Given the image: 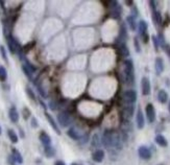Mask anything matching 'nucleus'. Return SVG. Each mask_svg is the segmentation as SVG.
Masks as SVG:
<instances>
[{
  "instance_id": "f257e3e1",
  "label": "nucleus",
  "mask_w": 170,
  "mask_h": 165,
  "mask_svg": "<svg viewBox=\"0 0 170 165\" xmlns=\"http://www.w3.org/2000/svg\"><path fill=\"white\" fill-rule=\"evenodd\" d=\"M124 80L128 86H133L135 84V69L132 60L124 61Z\"/></svg>"
},
{
  "instance_id": "f03ea898",
  "label": "nucleus",
  "mask_w": 170,
  "mask_h": 165,
  "mask_svg": "<svg viewBox=\"0 0 170 165\" xmlns=\"http://www.w3.org/2000/svg\"><path fill=\"white\" fill-rule=\"evenodd\" d=\"M109 8H110V15L112 18L114 19H119L122 13V8L121 5L117 1H110L109 2Z\"/></svg>"
},
{
  "instance_id": "7ed1b4c3",
  "label": "nucleus",
  "mask_w": 170,
  "mask_h": 165,
  "mask_svg": "<svg viewBox=\"0 0 170 165\" xmlns=\"http://www.w3.org/2000/svg\"><path fill=\"white\" fill-rule=\"evenodd\" d=\"M58 121L61 127H67L71 124L72 119H71V116L68 112H61V113L58 115Z\"/></svg>"
},
{
  "instance_id": "20e7f679",
  "label": "nucleus",
  "mask_w": 170,
  "mask_h": 165,
  "mask_svg": "<svg viewBox=\"0 0 170 165\" xmlns=\"http://www.w3.org/2000/svg\"><path fill=\"white\" fill-rule=\"evenodd\" d=\"M113 137H114V132L111 131V130H106L103 135H102L101 143L106 147L110 148V147H112L113 144Z\"/></svg>"
},
{
  "instance_id": "39448f33",
  "label": "nucleus",
  "mask_w": 170,
  "mask_h": 165,
  "mask_svg": "<svg viewBox=\"0 0 170 165\" xmlns=\"http://www.w3.org/2000/svg\"><path fill=\"white\" fill-rule=\"evenodd\" d=\"M123 100L127 105H134L137 100V92L133 89L126 90L123 93Z\"/></svg>"
},
{
  "instance_id": "423d86ee",
  "label": "nucleus",
  "mask_w": 170,
  "mask_h": 165,
  "mask_svg": "<svg viewBox=\"0 0 170 165\" xmlns=\"http://www.w3.org/2000/svg\"><path fill=\"white\" fill-rule=\"evenodd\" d=\"M145 113H146V117H147V120L152 124V122L156 120V110H154V107L152 103H148L145 108Z\"/></svg>"
},
{
  "instance_id": "0eeeda50",
  "label": "nucleus",
  "mask_w": 170,
  "mask_h": 165,
  "mask_svg": "<svg viewBox=\"0 0 170 165\" xmlns=\"http://www.w3.org/2000/svg\"><path fill=\"white\" fill-rule=\"evenodd\" d=\"M138 154H139V157L143 160H149L151 158V151L150 149L148 148L147 146L145 145H142L138 148Z\"/></svg>"
},
{
  "instance_id": "6e6552de",
  "label": "nucleus",
  "mask_w": 170,
  "mask_h": 165,
  "mask_svg": "<svg viewBox=\"0 0 170 165\" xmlns=\"http://www.w3.org/2000/svg\"><path fill=\"white\" fill-rule=\"evenodd\" d=\"M141 88H142V94L144 96H147L150 94V90H151V87H150V82L148 80V78H143L142 81H141Z\"/></svg>"
},
{
  "instance_id": "1a4fd4ad",
  "label": "nucleus",
  "mask_w": 170,
  "mask_h": 165,
  "mask_svg": "<svg viewBox=\"0 0 170 165\" xmlns=\"http://www.w3.org/2000/svg\"><path fill=\"white\" fill-rule=\"evenodd\" d=\"M134 111H135V105H126L125 107L122 110V113H123V117L126 120L130 119L134 115Z\"/></svg>"
},
{
  "instance_id": "9d476101",
  "label": "nucleus",
  "mask_w": 170,
  "mask_h": 165,
  "mask_svg": "<svg viewBox=\"0 0 170 165\" xmlns=\"http://www.w3.org/2000/svg\"><path fill=\"white\" fill-rule=\"evenodd\" d=\"M136 121H137V127L138 129H143L145 125V119H144V115H143L142 111L140 109L138 110L137 112V118H136Z\"/></svg>"
},
{
  "instance_id": "9b49d317",
  "label": "nucleus",
  "mask_w": 170,
  "mask_h": 165,
  "mask_svg": "<svg viewBox=\"0 0 170 165\" xmlns=\"http://www.w3.org/2000/svg\"><path fill=\"white\" fill-rule=\"evenodd\" d=\"M92 159L94 160L95 162H97V163L102 162L104 159V151H102V149H96V151L93 153Z\"/></svg>"
},
{
  "instance_id": "f8f14e48",
  "label": "nucleus",
  "mask_w": 170,
  "mask_h": 165,
  "mask_svg": "<svg viewBox=\"0 0 170 165\" xmlns=\"http://www.w3.org/2000/svg\"><path fill=\"white\" fill-rule=\"evenodd\" d=\"M154 68H156V71L158 74H161L163 71H164V61H163L162 58H157L156 62H154Z\"/></svg>"
},
{
  "instance_id": "ddd939ff",
  "label": "nucleus",
  "mask_w": 170,
  "mask_h": 165,
  "mask_svg": "<svg viewBox=\"0 0 170 165\" xmlns=\"http://www.w3.org/2000/svg\"><path fill=\"white\" fill-rule=\"evenodd\" d=\"M45 116H46L47 120H48L49 124L51 125V127L54 130V131L56 132V134H58V135H61V131H60V129H58V124H56V122L54 121V119H53V118H52V116L50 115L49 113H47V112H45Z\"/></svg>"
},
{
  "instance_id": "4468645a",
  "label": "nucleus",
  "mask_w": 170,
  "mask_h": 165,
  "mask_svg": "<svg viewBox=\"0 0 170 165\" xmlns=\"http://www.w3.org/2000/svg\"><path fill=\"white\" fill-rule=\"evenodd\" d=\"M8 117H10V121L14 122V124H16V122L19 121V113L15 107L10 108V112H8Z\"/></svg>"
},
{
  "instance_id": "2eb2a0df",
  "label": "nucleus",
  "mask_w": 170,
  "mask_h": 165,
  "mask_svg": "<svg viewBox=\"0 0 170 165\" xmlns=\"http://www.w3.org/2000/svg\"><path fill=\"white\" fill-rule=\"evenodd\" d=\"M127 39V30L124 24H122L120 27V32H119V36H118V41L119 43H124V41H126Z\"/></svg>"
},
{
  "instance_id": "dca6fc26",
  "label": "nucleus",
  "mask_w": 170,
  "mask_h": 165,
  "mask_svg": "<svg viewBox=\"0 0 170 165\" xmlns=\"http://www.w3.org/2000/svg\"><path fill=\"white\" fill-rule=\"evenodd\" d=\"M118 51L122 57H128L130 56V50L125 43H118Z\"/></svg>"
},
{
  "instance_id": "f3484780",
  "label": "nucleus",
  "mask_w": 170,
  "mask_h": 165,
  "mask_svg": "<svg viewBox=\"0 0 170 165\" xmlns=\"http://www.w3.org/2000/svg\"><path fill=\"white\" fill-rule=\"evenodd\" d=\"M39 138H40V141L42 142L44 146H47V145L51 144V139H50L48 134L45 133V132H42V133L40 134V137Z\"/></svg>"
},
{
  "instance_id": "a211bd4d",
  "label": "nucleus",
  "mask_w": 170,
  "mask_h": 165,
  "mask_svg": "<svg viewBox=\"0 0 170 165\" xmlns=\"http://www.w3.org/2000/svg\"><path fill=\"white\" fill-rule=\"evenodd\" d=\"M147 28H148V25H147V23H146V21H144V20L139 21L138 29H139V34H140V36H143V35L147 34Z\"/></svg>"
},
{
  "instance_id": "6ab92c4d",
  "label": "nucleus",
  "mask_w": 170,
  "mask_h": 165,
  "mask_svg": "<svg viewBox=\"0 0 170 165\" xmlns=\"http://www.w3.org/2000/svg\"><path fill=\"white\" fill-rule=\"evenodd\" d=\"M154 141H156L157 144L160 145V146H162V147H166L167 145H168V142H167L166 138H165L163 135H157L156 138H154Z\"/></svg>"
},
{
  "instance_id": "aec40b11",
  "label": "nucleus",
  "mask_w": 170,
  "mask_h": 165,
  "mask_svg": "<svg viewBox=\"0 0 170 165\" xmlns=\"http://www.w3.org/2000/svg\"><path fill=\"white\" fill-rule=\"evenodd\" d=\"M158 100L161 103H166L168 100V94L165 90H160L158 93Z\"/></svg>"
},
{
  "instance_id": "412c9836",
  "label": "nucleus",
  "mask_w": 170,
  "mask_h": 165,
  "mask_svg": "<svg viewBox=\"0 0 170 165\" xmlns=\"http://www.w3.org/2000/svg\"><path fill=\"white\" fill-rule=\"evenodd\" d=\"M126 22H127V25H128V27L130 28V30L135 32L138 25H137V22H136V20H135L134 17H133L132 15H130V16H128L127 18H126Z\"/></svg>"
},
{
  "instance_id": "4be33fe9",
  "label": "nucleus",
  "mask_w": 170,
  "mask_h": 165,
  "mask_svg": "<svg viewBox=\"0 0 170 165\" xmlns=\"http://www.w3.org/2000/svg\"><path fill=\"white\" fill-rule=\"evenodd\" d=\"M67 134H68L69 137H70L71 139H73V140H79L80 139V135L78 134V132L76 131L74 127L69 129V131L67 132Z\"/></svg>"
},
{
  "instance_id": "5701e85b",
  "label": "nucleus",
  "mask_w": 170,
  "mask_h": 165,
  "mask_svg": "<svg viewBox=\"0 0 170 165\" xmlns=\"http://www.w3.org/2000/svg\"><path fill=\"white\" fill-rule=\"evenodd\" d=\"M44 153L47 158H52L55 154V151L51 145H47V146H44Z\"/></svg>"
},
{
  "instance_id": "b1692460",
  "label": "nucleus",
  "mask_w": 170,
  "mask_h": 165,
  "mask_svg": "<svg viewBox=\"0 0 170 165\" xmlns=\"http://www.w3.org/2000/svg\"><path fill=\"white\" fill-rule=\"evenodd\" d=\"M13 157H14L15 161H16L17 163H19V164H22V163H23V158H22V156H21V154L19 153V151H17L16 148L13 149Z\"/></svg>"
},
{
  "instance_id": "393cba45",
  "label": "nucleus",
  "mask_w": 170,
  "mask_h": 165,
  "mask_svg": "<svg viewBox=\"0 0 170 165\" xmlns=\"http://www.w3.org/2000/svg\"><path fill=\"white\" fill-rule=\"evenodd\" d=\"M7 135H8V138H10V140L13 142V143H17V142H18V136H17V134L15 133L14 130H8V131H7Z\"/></svg>"
},
{
  "instance_id": "a878e982",
  "label": "nucleus",
  "mask_w": 170,
  "mask_h": 165,
  "mask_svg": "<svg viewBox=\"0 0 170 165\" xmlns=\"http://www.w3.org/2000/svg\"><path fill=\"white\" fill-rule=\"evenodd\" d=\"M154 24H157V25H161L162 24V15H161L160 12H158V11H156V12H154Z\"/></svg>"
},
{
  "instance_id": "bb28decb",
  "label": "nucleus",
  "mask_w": 170,
  "mask_h": 165,
  "mask_svg": "<svg viewBox=\"0 0 170 165\" xmlns=\"http://www.w3.org/2000/svg\"><path fill=\"white\" fill-rule=\"evenodd\" d=\"M7 78V72L3 66H0V82H5Z\"/></svg>"
},
{
  "instance_id": "cd10ccee",
  "label": "nucleus",
  "mask_w": 170,
  "mask_h": 165,
  "mask_svg": "<svg viewBox=\"0 0 170 165\" xmlns=\"http://www.w3.org/2000/svg\"><path fill=\"white\" fill-rule=\"evenodd\" d=\"M22 70H23V72H24V74H25L26 76H27L28 78H29V80H32V74H34V73H32V72L30 71V70L28 69L27 67H26L24 64L22 65Z\"/></svg>"
},
{
  "instance_id": "c85d7f7f",
  "label": "nucleus",
  "mask_w": 170,
  "mask_h": 165,
  "mask_svg": "<svg viewBox=\"0 0 170 165\" xmlns=\"http://www.w3.org/2000/svg\"><path fill=\"white\" fill-rule=\"evenodd\" d=\"M36 86H37V89H38V92L40 93V95L42 96L43 98H46V92H45V90L43 89V87L41 85H39V84H36Z\"/></svg>"
},
{
  "instance_id": "c756f323",
  "label": "nucleus",
  "mask_w": 170,
  "mask_h": 165,
  "mask_svg": "<svg viewBox=\"0 0 170 165\" xmlns=\"http://www.w3.org/2000/svg\"><path fill=\"white\" fill-rule=\"evenodd\" d=\"M26 93H27V95L29 96L30 99H32L34 102H36V95H34V91H32L29 87H26Z\"/></svg>"
},
{
  "instance_id": "7c9ffc66",
  "label": "nucleus",
  "mask_w": 170,
  "mask_h": 165,
  "mask_svg": "<svg viewBox=\"0 0 170 165\" xmlns=\"http://www.w3.org/2000/svg\"><path fill=\"white\" fill-rule=\"evenodd\" d=\"M22 114H23V118H24L25 120H27L28 118H29L30 116V111L28 108H24V109L22 110Z\"/></svg>"
},
{
  "instance_id": "2f4dec72",
  "label": "nucleus",
  "mask_w": 170,
  "mask_h": 165,
  "mask_svg": "<svg viewBox=\"0 0 170 165\" xmlns=\"http://www.w3.org/2000/svg\"><path fill=\"white\" fill-rule=\"evenodd\" d=\"M0 53H1L2 56V59H3L5 62H8L7 60V57H6V51H5V48H4V46H0Z\"/></svg>"
},
{
  "instance_id": "473e14b6",
  "label": "nucleus",
  "mask_w": 170,
  "mask_h": 165,
  "mask_svg": "<svg viewBox=\"0 0 170 165\" xmlns=\"http://www.w3.org/2000/svg\"><path fill=\"white\" fill-rule=\"evenodd\" d=\"M151 39H152V42H154V49L158 50V49H159V46H160V43H159V40H158V37L152 36V37H151Z\"/></svg>"
},
{
  "instance_id": "72a5a7b5",
  "label": "nucleus",
  "mask_w": 170,
  "mask_h": 165,
  "mask_svg": "<svg viewBox=\"0 0 170 165\" xmlns=\"http://www.w3.org/2000/svg\"><path fill=\"white\" fill-rule=\"evenodd\" d=\"M24 65L26 66V67L28 68V69L30 70V71L32 72V73H34V71H36V67H34V66H32L31 64H30L29 62H28L27 60H25V64H24Z\"/></svg>"
},
{
  "instance_id": "f704fd0d",
  "label": "nucleus",
  "mask_w": 170,
  "mask_h": 165,
  "mask_svg": "<svg viewBox=\"0 0 170 165\" xmlns=\"http://www.w3.org/2000/svg\"><path fill=\"white\" fill-rule=\"evenodd\" d=\"M34 44H36V42H31V43H29V44H26L24 47H23V51H24V52H27L28 50L31 49V48H32L31 46H34Z\"/></svg>"
},
{
  "instance_id": "c9c22d12",
  "label": "nucleus",
  "mask_w": 170,
  "mask_h": 165,
  "mask_svg": "<svg viewBox=\"0 0 170 165\" xmlns=\"http://www.w3.org/2000/svg\"><path fill=\"white\" fill-rule=\"evenodd\" d=\"M49 108H50V110H52V111H55V110L58 109V102L51 100V102H49Z\"/></svg>"
},
{
  "instance_id": "e433bc0d",
  "label": "nucleus",
  "mask_w": 170,
  "mask_h": 165,
  "mask_svg": "<svg viewBox=\"0 0 170 165\" xmlns=\"http://www.w3.org/2000/svg\"><path fill=\"white\" fill-rule=\"evenodd\" d=\"M92 145L93 146H98V145H99V138H98V135H94V137H93V141H92Z\"/></svg>"
},
{
  "instance_id": "4c0bfd02",
  "label": "nucleus",
  "mask_w": 170,
  "mask_h": 165,
  "mask_svg": "<svg viewBox=\"0 0 170 165\" xmlns=\"http://www.w3.org/2000/svg\"><path fill=\"white\" fill-rule=\"evenodd\" d=\"M134 43H135V48H136V51L137 52H140L141 51V48H140V44H139V42H138V38H135Z\"/></svg>"
},
{
  "instance_id": "58836bf2",
  "label": "nucleus",
  "mask_w": 170,
  "mask_h": 165,
  "mask_svg": "<svg viewBox=\"0 0 170 165\" xmlns=\"http://www.w3.org/2000/svg\"><path fill=\"white\" fill-rule=\"evenodd\" d=\"M157 2L156 1H149V5L150 8H151V10L154 11V12H156V8H157Z\"/></svg>"
},
{
  "instance_id": "ea45409f",
  "label": "nucleus",
  "mask_w": 170,
  "mask_h": 165,
  "mask_svg": "<svg viewBox=\"0 0 170 165\" xmlns=\"http://www.w3.org/2000/svg\"><path fill=\"white\" fill-rule=\"evenodd\" d=\"M38 121H37V119L36 118H32L31 119V127H38Z\"/></svg>"
},
{
  "instance_id": "a19ab883",
  "label": "nucleus",
  "mask_w": 170,
  "mask_h": 165,
  "mask_svg": "<svg viewBox=\"0 0 170 165\" xmlns=\"http://www.w3.org/2000/svg\"><path fill=\"white\" fill-rule=\"evenodd\" d=\"M141 37H142V39H143V42H144V43H147L148 39H149V37H148V34H145V35H143V36H141Z\"/></svg>"
},
{
  "instance_id": "79ce46f5",
  "label": "nucleus",
  "mask_w": 170,
  "mask_h": 165,
  "mask_svg": "<svg viewBox=\"0 0 170 165\" xmlns=\"http://www.w3.org/2000/svg\"><path fill=\"white\" fill-rule=\"evenodd\" d=\"M54 165H66V164H65L63 161H61V160H58V161H56L55 163H54Z\"/></svg>"
},
{
  "instance_id": "37998d69",
  "label": "nucleus",
  "mask_w": 170,
  "mask_h": 165,
  "mask_svg": "<svg viewBox=\"0 0 170 165\" xmlns=\"http://www.w3.org/2000/svg\"><path fill=\"white\" fill-rule=\"evenodd\" d=\"M20 134H21V137H24V133H23L22 129H20Z\"/></svg>"
},
{
  "instance_id": "c03bdc74",
  "label": "nucleus",
  "mask_w": 170,
  "mask_h": 165,
  "mask_svg": "<svg viewBox=\"0 0 170 165\" xmlns=\"http://www.w3.org/2000/svg\"><path fill=\"white\" fill-rule=\"evenodd\" d=\"M168 111H169V113H170V102L168 103Z\"/></svg>"
},
{
  "instance_id": "a18cd8bd",
  "label": "nucleus",
  "mask_w": 170,
  "mask_h": 165,
  "mask_svg": "<svg viewBox=\"0 0 170 165\" xmlns=\"http://www.w3.org/2000/svg\"><path fill=\"white\" fill-rule=\"evenodd\" d=\"M71 165H79V164H77V163H72Z\"/></svg>"
},
{
  "instance_id": "49530a36",
  "label": "nucleus",
  "mask_w": 170,
  "mask_h": 165,
  "mask_svg": "<svg viewBox=\"0 0 170 165\" xmlns=\"http://www.w3.org/2000/svg\"><path fill=\"white\" fill-rule=\"evenodd\" d=\"M0 134H1V127H0Z\"/></svg>"
},
{
  "instance_id": "de8ad7c7",
  "label": "nucleus",
  "mask_w": 170,
  "mask_h": 165,
  "mask_svg": "<svg viewBox=\"0 0 170 165\" xmlns=\"http://www.w3.org/2000/svg\"><path fill=\"white\" fill-rule=\"evenodd\" d=\"M159 165H164V164H159Z\"/></svg>"
}]
</instances>
